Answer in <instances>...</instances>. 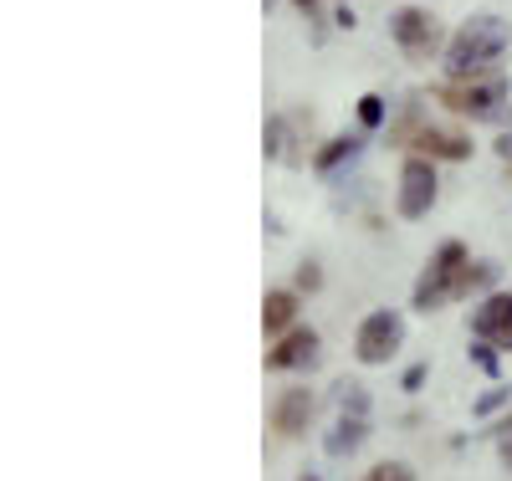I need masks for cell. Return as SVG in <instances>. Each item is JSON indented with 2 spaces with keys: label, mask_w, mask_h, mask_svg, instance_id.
Wrapping results in <instances>:
<instances>
[{
  "label": "cell",
  "mask_w": 512,
  "mask_h": 481,
  "mask_svg": "<svg viewBox=\"0 0 512 481\" xmlns=\"http://www.w3.org/2000/svg\"><path fill=\"white\" fill-rule=\"evenodd\" d=\"M507 41H512V31H507L502 16H492V11L466 16L456 26V36H451V47H446V77L451 82H472L482 72H497V57L507 52Z\"/></svg>",
  "instance_id": "cell-1"
},
{
  "label": "cell",
  "mask_w": 512,
  "mask_h": 481,
  "mask_svg": "<svg viewBox=\"0 0 512 481\" xmlns=\"http://www.w3.org/2000/svg\"><path fill=\"white\" fill-rule=\"evenodd\" d=\"M441 103H451L456 113L477 118V123H497V118H507V108H512V82H507V72H482V77H472V82L441 87Z\"/></svg>",
  "instance_id": "cell-2"
},
{
  "label": "cell",
  "mask_w": 512,
  "mask_h": 481,
  "mask_svg": "<svg viewBox=\"0 0 512 481\" xmlns=\"http://www.w3.org/2000/svg\"><path fill=\"white\" fill-rule=\"evenodd\" d=\"M466 246L461 241H446V246H436V256L425 261V272H420V282H415V308L425 313V308H436V302H446V297H456V282H461V272H466Z\"/></svg>",
  "instance_id": "cell-3"
},
{
  "label": "cell",
  "mask_w": 512,
  "mask_h": 481,
  "mask_svg": "<svg viewBox=\"0 0 512 481\" xmlns=\"http://www.w3.org/2000/svg\"><path fill=\"white\" fill-rule=\"evenodd\" d=\"M405 343V318L395 308H374L364 323H359V338H354V359L359 364H390Z\"/></svg>",
  "instance_id": "cell-4"
},
{
  "label": "cell",
  "mask_w": 512,
  "mask_h": 481,
  "mask_svg": "<svg viewBox=\"0 0 512 481\" xmlns=\"http://www.w3.org/2000/svg\"><path fill=\"white\" fill-rule=\"evenodd\" d=\"M436 159H425V154H405L400 164V195H395V210L405 215V221H420V215H431L436 205Z\"/></svg>",
  "instance_id": "cell-5"
},
{
  "label": "cell",
  "mask_w": 512,
  "mask_h": 481,
  "mask_svg": "<svg viewBox=\"0 0 512 481\" xmlns=\"http://www.w3.org/2000/svg\"><path fill=\"white\" fill-rule=\"evenodd\" d=\"M390 36H395V47L410 57V62H425L436 47H441V21L425 11V6H400L390 16Z\"/></svg>",
  "instance_id": "cell-6"
},
{
  "label": "cell",
  "mask_w": 512,
  "mask_h": 481,
  "mask_svg": "<svg viewBox=\"0 0 512 481\" xmlns=\"http://www.w3.org/2000/svg\"><path fill=\"white\" fill-rule=\"evenodd\" d=\"M472 333L492 348H512V292H492L472 313Z\"/></svg>",
  "instance_id": "cell-7"
},
{
  "label": "cell",
  "mask_w": 512,
  "mask_h": 481,
  "mask_svg": "<svg viewBox=\"0 0 512 481\" xmlns=\"http://www.w3.org/2000/svg\"><path fill=\"white\" fill-rule=\"evenodd\" d=\"M410 144H415V154H425V159H451V164L472 159V139L456 134V128H436V123H425Z\"/></svg>",
  "instance_id": "cell-8"
},
{
  "label": "cell",
  "mask_w": 512,
  "mask_h": 481,
  "mask_svg": "<svg viewBox=\"0 0 512 481\" xmlns=\"http://www.w3.org/2000/svg\"><path fill=\"white\" fill-rule=\"evenodd\" d=\"M318 359V333L313 328H292L272 343V354H267V369H308Z\"/></svg>",
  "instance_id": "cell-9"
},
{
  "label": "cell",
  "mask_w": 512,
  "mask_h": 481,
  "mask_svg": "<svg viewBox=\"0 0 512 481\" xmlns=\"http://www.w3.org/2000/svg\"><path fill=\"white\" fill-rule=\"evenodd\" d=\"M313 425V395L308 389H287V395H277L272 405V430L277 435H303Z\"/></svg>",
  "instance_id": "cell-10"
},
{
  "label": "cell",
  "mask_w": 512,
  "mask_h": 481,
  "mask_svg": "<svg viewBox=\"0 0 512 481\" xmlns=\"http://www.w3.org/2000/svg\"><path fill=\"white\" fill-rule=\"evenodd\" d=\"M292 318H297V292H267L262 302V328L267 333H292Z\"/></svg>",
  "instance_id": "cell-11"
},
{
  "label": "cell",
  "mask_w": 512,
  "mask_h": 481,
  "mask_svg": "<svg viewBox=\"0 0 512 481\" xmlns=\"http://www.w3.org/2000/svg\"><path fill=\"white\" fill-rule=\"evenodd\" d=\"M359 149H364V134H344V139H328V144L318 149L313 169H318V174H333L338 164H349V159H354Z\"/></svg>",
  "instance_id": "cell-12"
},
{
  "label": "cell",
  "mask_w": 512,
  "mask_h": 481,
  "mask_svg": "<svg viewBox=\"0 0 512 481\" xmlns=\"http://www.w3.org/2000/svg\"><path fill=\"white\" fill-rule=\"evenodd\" d=\"M364 420L359 415H344V420H338L333 425V435H328V456H349V451H359L364 446Z\"/></svg>",
  "instance_id": "cell-13"
},
{
  "label": "cell",
  "mask_w": 512,
  "mask_h": 481,
  "mask_svg": "<svg viewBox=\"0 0 512 481\" xmlns=\"http://www.w3.org/2000/svg\"><path fill=\"white\" fill-rule=\"evenodd\" d=\"M497 282V267L492 261H466V272H461V282H456V297H466V292H487Z\"/></svg>",
  "instance_id": "cell-14"
},
{
  "label": "cell",
  "mask_w": 512,
  "mask_h": 481,
  "mask_svg": "<svg viewBox=\"0 0 512 481\" xmlns=\"http://www.w3.org/2000/svg\"><path fill=\"white\" fill-rule=\"evenodd\" d=\"M364 481H415V471H410L405 461H379Z\"/></svg>",
  "instance_id": "cell-15"
},
{
  "label": "cell",
  "mask_w": 512,
  "mask_h": 481,
  "mask_svg": "<svg viewBox=\"0 0 512 481\" xmlns=\"http://www.w3.org/2000/svg\"><path fill=\"white\" fill-rule=\"evenodd\" d=\"M359 123H364V128H379V123H384V98H379V93H364V98H359Z\"/></svg>",
  "instance_id": "cell-16"
},
{
  "label": "cell",
  "mask_w": 512,
  "mask_h": 481,
  "mask_svg": "<svg viewBox=\"0 0 512 481\" xmlns=\"http://www.w3.org/2000/svg\"><path fill=\"white\" fill-rule=\"evenodd\" d=\"M338 395H344V415H359V420H364L369 400H364V389H359V384H338Z\"/></svg>",
  "instance_id": "cell-17"
},
{
  "label": "cell",
  "mask_w": 512,
  "mask_h": 481,
  "mask_svg": "<svg viewBox=\"0 0 512 481\" xmlns=\"http://www.w3.org/2000/svg\"><path fill=\"white\" fill-rule=\"evenodd\" d=\"M472 359H477V369H482L487 379H497V369H502V364H497V354H492V343H482V338H477V348H472Z\"/></svg>",
  "instance_id": "cell-18"
},
{
  "label": "cell",
  "mask_w": 512,
  "mask_h": 481,
  "mask_svg": "<svg viewBox=\"0 0 512 481\" xmlns=\"http://www.w3.org/2000/svg\"><path fill=\"white\" fill-rule=\"evenodd\" d=\"M297 287H308V292H318V287H323V277H318V261H303V267H297Z\"/></svg>",
  "instance_id": "cell-19"
},
{
  "label": "cell",
  "mask_w": 512,
  "mask_h": 481,
  "mask_svg": "<svg viewBox=\"0 0 512 481\" xmlns=\"http://www.w3.org/2000/svg\"><path fill=\"white\" fill-rule=\"evenodd\" d=\"M267 154L282 159V118H272V128H267Z\"/></svg>",
  "instance_id": "cell-20"
},
{
  "label": "cell",
  "mask_w": 512,
  "mask_h": 481,
  "mask_svg": "<svg viewBox=\"0 0 512 481\" xmlns=\"http://www.w3.org/2000/svg\"><path fill=\"white\" fill-rule=\"evenodd\" d=\"M502 400H507V395H502V389H492V395H487V400H477V415H492V410H497Z\"/></svg>",
  "instance_id": "cell-21"
},
{
  "label": "cell",
  "mask_w": 512,
  "mask_h": 481,
  "mask_svg": "<svg viewBox=\"0 0 512 481\" xmlns=\"http://www.w3.org/2000/svg\"><path fill=\"white\" fill-rule=\"evenodd\" d=\"M497 154L512 164V128H507V134H497Z\"/></svg>",
  "instance_id": "cell-22"
},
{
  "label": "cell",
  "mask_w": 512,
  "mask_h": 481,
  "mask_svg": "<svg viewBox=\"0 0 512 481\" xmlns=\"http://www.w3.org/2000/svg\"><path fill=\"white\" fill-rule=\"evenodd\" d=\"M292 6H297V11H308V16H313V11H318V0H292Z\"/></svg>",
  "instance_id": "cell-23"
},
{
  "label": "cell",
  "mask_w": 512,
  "mask_h": 481,
  "mask_svg": "<svg viewBox=\"0 0 512 481\" xmlns=\"http://www.w3.org/2000/svg\"><path fill=\"white\" fill-rule=\"evenodd\" d=\"M502 451H507V461H512V430H507V446H502Z\"/></svg>",
  "instance_id": "cell-24"
},
{
  "label": "cell",
  "mask_w": 512,
  "mask_h": 481,
  "mask_svg": "<svg viewBox=\"0 0 512 481\" xmlns=\"http://www.w3.org/2000/svg\"><path fill=\"white\" fill-rule=\"evenodd\" d=\"M303 481H318V476H303Z\"/></svg>",
  "instance_id": "cell-25"
},
{
  "label": "cell",
  "mask_w": 512,
  "mask_h": 481,
  "mask_svg": "<svg viewBox=\"0 0 512 481\" xmlns=\"http://www.w3.org/2000/svg\"><path fill=\"white\" fill-rule=\"evenodd\" d=\"M507 174H512V164H507Z\"/></svg>",
  "instance_id": "cell-26"
}]
</instances>
